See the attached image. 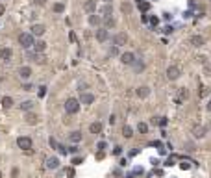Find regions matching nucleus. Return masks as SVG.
Listing matches in <instances>:
<instances>
[{
  "instance_id": "49",
  "label": "nucleus",
  "mask_w": 211,
  "mask_h": 178,
  "mask_svg": "<svg viewBox=\"0 0 211 178\" xmlns=\"http://www.w3.org/2000/svg\"><path fill=\"white\" fill-rule=\"evenodd\" d=\"M102 158H104V150H100V152L96 154V160H102Z\"/></svg>"
},
{
  "instance_id": "15",
  "label": "nucleus",
  "mask_w": 211,
  "mask_h": 178,
  "mask_svg": "<svg viewBox=\"0 0 211 178\" xmlns=\"http://www.w3.org/2000/svg\"><path fill=\"white\" fill-rule=\"evenodd\" d=\"M89 132L91 134H100L102 132V122H98V121H95V122H91V124H89Z\"/></svg>"
},
{
  "instance_id": "40",
  "label": "nucleus",
  "mask_w": 211,
  "mask_h": 178,
  "mask_svg": "<svg viewBox=\"0 0 211 178\" xmlns=\"http://www.w3.org/2000/svg\"><path fill=\"white\" fill-rule=\"evenodd\" d=\"M33 4H35V6H45L46 0H33Z\"/></svg>"
},
{
  "instance_id": "36",
  "label": "nucleus",
  "mask_w": 211,
  "mask_h": 178,
  "mask_svg": "<svg viewBox=\"0 0 211 178\" xmlns=\"http://www.w3.org/2000/svg\"><path fill=\"white\" fill-rule=\"evenodd\" d=\"M119 54V46H113V48H109V56H117Z\"/></svg>"
},
{
  "instance_id": "37",
  "label": "nucleus",
  "mask_w": 211,
  "mask_h": 178,
  "mask_svg": "<svg viewBox=\"0 0 211 178\" xmlns=\"http://www.w3.org/2000/svg\"><path fill=\"white\" fill-rule=\"evenodd\" d=\"M45 95H46V87L41 85V87H39V97H45Z\"/></svg>"
},
{
  "instance_id": "44",
  "label": "nucleus",
  "mask_w": 211,
  "mask_h": 178,
  "mask_svg": "<svg viewBox=\"0 0 211 178\" xmlns=\"http://www.w3.org/2000/svg\"><path fill=\"white\" fill-rule=\"evenodd\" d=\"M69 152H72V154H76V152H78V147H76V145H74V147H69Z\"/></svg>"
},
{
  "instance_id": "22",
  "label": "nucleus",
  "mask_w": 211,
  "mask_h": 178,
  "mask_svg": "<svg viewBox=\"0 0 211 178\" xmlns=\"http://www.w3.org/2000/svg\"><path fill=\"white\" fill-rule=\"evenodd\" d=\"M100 22H102V17L100 15H95V13H91V15H89V24L91 26H98Z\"/></svg>"
},
{
  "instance_id": "57",
  "label": "nucleus",
  "mask_w": 211,
  "mask_h": 178,
  "mask_svg": "<svg viewBox=\"0 0 211 178\" xmlns=\"http://www.w3.org/2000/svg\"><path fill=\"white\" fill-rule=\"evenodd\" d=\"M0 178H2V171H0Z\"/></svg>"
},
{
  "instance_id": "11",
  "label": "nucleus",
  "mask_w": 211,
  "mask_h": 178,
  "mask_svg": "<svg viewBox=\"0 0 211 178\" xmlns=\"http://www.w3.org/2000/svg\"><path fill=\"white\" fill-rule=\"evenodd\" d=\"M19 76L20 78H22V80H28V78H30L32 76V69H30V67H28V65H22V67H19Z\"/></svg>"
},
{
  "instance_id": "43",
  "label": "nucleus",
  "mask_w": 211,
  "mask_h": 178,
  "mask_svg": "<svg viewBox=\"0 0 211 178\" xmlns=\"http://www.w3.org/2000/svg\"><path fill=\"white\" fill-rule=\"evenodd\" d=\"M82 161H83V158H74V160H72V163H74V165H80Z\"/></svg>"
},
{
  "instance_id": "32",
  "label": "nucleus",
  "mask_w": 211,
  "mask_h": 178,
  "mask_svg": "<svg viewBox=\"0 0 211 178\" xmlns=\"http://www.w3.org/2000/svg\"><path fill=\"white\" fill-rule=\"evenodd\" d=\"M56 13H63V11H65V6H63L61 2H58V4H54V8H52Z\"/></svg>"
},
{
  "instance_id": "53",
  "label": "nucleus",
  "mask_w": 211,
  "mask_h": 178,
  "mask_svg": "<svg viewBox=\"0 0 211 178\" xmlns=\"http://www.w3.org/2000/svg\"><path fill=\"white\" fill-rule=\"evenodd\" d=\"M4 11H6V8H4V4H0V15H4Z\"/></svg>"
},
{
  "instance_id": "12",
  "label": "nucleus",
  "mask_w": 211,
  "mask_h": 178,
  "mask_svg": "<svg viewBox=\"0 0 211 178\" xmlns=\"http://www.w3.org/2000/svg\"><path fill=\"white\" fill-rule=\"evenodd\" d=\"M121 61L124 65H132L135 61V56H133V52H124V54H121Z\"/></svg>"
},
{
  "instance_id": "20",
  "label": "nucleus",
  "mask_w": 211,
  "mask_h": 178,
  "mask_svg": "<svg viewBox=\"0 0 211 178\" xmlns=\"http://www.w3.org/2000/svg\"><path fill=\"white\" fill-rule=\"evenodd\" d=\"M206 132H207V128H204V126H194L193 128V135H194V137H204Z\"/></svg>"
},
{
  "instance_id": "39",
  "label": "nucleus",
  "mask_w": 211,
  "mask_h": 178,
  "mask_svg": "<svg viewBox=\"0 0 211 178\" xmlns=\"http://www.w3.org/2000/svg\"><path fill=\"white\" fill-rule=\"evenodd\" d=\"M180 167H181V169H184V171H187V169H191V165H189V163H187V161H184V163H180Z\"/></svg>"
},
{
  "instance_id": "13",
  "label": "nucleus",
  "mask_w": 211,
  "mask_h": 178,
  "mask_svg": "<svg viewBox=\"0 0 211 178\" xmlns=\"http://www.w3.org/2000/svg\"><path fill=\"white\" fill-rule=\"evenodd\" d=\"M45 32H46V28H45L43 24H33V26H32V32H30V33H32L33 37H35V35L39 37V35H43Z\"/></svg>"
},
{
  "instance_id": "8",
  "label": "nucleus",
  "mask_w": 211,
  "mask_h": 178,
  "mask_svg": "<svg viewBox=\"0 0 211 178\" xmlns=\"http://www.w3.org/2000/svg\"><path fill=\"white\" fill-rule=\"evenodd\" d=\"M111 15H113V6H111V4H104L102 8H100V17L102 19H108Z\"/></svg>"
},
{
  "instance_id": "41",
  "label": "nucleus",
  "mask_w": 211,
  "mask_h": 178,
  "mask_svg": "<svg viewBox=\"0 0 211 178\" xmlns=\"http://www.w3.org/2000/svg\"><path fill=\"white\" fill-rule=\"evenodd\" d=\"M122 152V147H115V150H113V154L115 156H119V154H121Z\"/></svg>"
},
{
  "instance_id": "18",
  "label": "nucleus",
  "mask_w": 211,
  "mask_h": 178,
  "mask_svg": "<svg viewBox=\"0 0 211 178\" xmlns=\"http://www.w3.org/2000/svg\"><path fill=\"white\" fill-rule=\"evenodd\" d=\"M28 58H30L32 61H35V63H45V58L41 56V54H37V52H28Z\"/></svg>"
},
{
  "instance_id": "33",
  "label": "nucleus",
  "mask_w": 211,
  "mask_h": 178,
  "mask_svg": "<svg viewBox=\"0 0 211 178\" xmlns=\"http://www.w3.org/2000/svg\"><path fill=\"white\" fill-rule=\"evenodd\" d=\"M187 97H189V91H187L185 87H181L180 89V98H187Z\"/></svg>"
},
{
  "instance_id": "35",
  "label": "nucleus",
  "mask_w": 211,
  "mask_h": 178,
  "mask_svg": "<svg viewBox=\"0 0 211 178\" xmlns=\"http://www.w3.org/2000/svg\"><path fill=\"white\" fill-rule=\"evenodd\" d=\"M48 143H50L52 148H58V141H56V137H50V139H48Z\"/></svg>"
},
{
  "instance_id": "55",
  "label": "nucleus",
  "mask_w": 211,
  "mask_h": 178,
  "mask_svg": "<svg viewBox=\"0 0 211 178\" xmlns=\"http://www.w3.org/2000/svg\"><path fill=\"white\" fill-rule=\"evenodd\" d=\"M126 178H135V176H133V174H128V176H126Z\"/></svg>"
},
{
  "instance_id": "50",
  "label": "nucleus",
  "mask_w": 211,
  "mask_h": 178,
  "mask_svg": "<svg viewBox=\"0 0 211 178\" xmlns=\"http://www.w3.org/2000/svg\"><path fill=\"white\" fill-rule=\"evenodd\" d=\"M165 165H174V160H172V158H168V160L165 161Z\"/></svg>"
},
{
  "instance_id": "4",
  "label": "nucleus",
  "mask_w": 211,
  "mask_h": 178,
  "mask_svg": "<svg viewBox=\"0 0 211 178\" xmlns=\"http://www.w3.org/2000/svg\"><path fill=\"white\" fill-rule=\"evenodd\" d=\"M126 43H128V35H126L124 32H119L117 35L113 37V45H115V46H119V48H121V46H124Z\"/></svg>"
},
{
  "instance_id": "46",
  "label": "nucleus",
  "mask_w": 211,
  "mask_h": 178,
  "mask_svg": "<svg viewBox=\"0 0 211 178\" xmlns=\"http://www.w3.org/2000/svg\"><path fill=\"white\" fill-rule=\"evenodd\" d=\"M115 122H117V117H115V115H111V117H109V124H115Z\"/></svg>"
},
{
  "instance_id": "1",
  "label": "nucleus",
  "mask_w": 211,
  "mask_h": 178,
  "mask_svg": "<svg viewBox=\"0 0 211 178\" xmlns=\"http://www.w3.org/2000/svg\"><path fill=\"white\" fill-rule=\"evenodd\" d=\"M33 43H35V39H33V35L32 33H20L19 35V45L22 46V48H32L33 46Z\"/></svg>"
},
{
  "instance_id": "2",
  "label": "nucleus",
  "mask_w": 211,
  "mask_h": 178,
  "mask_svg": "<svg viewBox=\"0 0 211 178\" xmlns=\"http://www.w3.org/2000/svg\"><path fill=\"white\" fill-rule=\"evenodd\" d=\"M78 109H80V100H78V98H67V102H65V111H67L69 115L78 113Z\"/></svg>"
},
{
  "instance_id": "30",
  "label": "nucleus",
  "mask_w": 211,
  "mask_h": 178,
  "mask_svg": "<svg viewBox=\"0 0 211 178\" xmlns=\"http://www.w3.org/2000/svg\"><path fill=\"white\" fill-rule=\"evenodd\" d=\"M148 9H150V4H148V2H145V0H143V2H139V11L146 13Z\"/></svg>"
},
{
  "instance_id": "54",
  "label": "nucleus",
  "mask_w": 211,
  "mask_h": 178,
  "mask_svg": "<svg viewBox=\"0 0 211 178\" xmlns=\"http://www.w3.org/2000/svg\"><path fill=\"white\" fill-rule=\"evenodd\" d=\"M206 109H207V111H211V100L207 102V106H206Z\"/></svg>"
},
{
  "instance_id": "31",
  "label": "nucleus",
  "mask_w": 211,
  "mask_h": 178,
  "mask_svg": "<svg viewBox=\"0 0 211 178\" xmlns=\"http://www.w3.org/2000/svg\"><path fill=\"white\" fill-rule=\"evenodd\" d=\"M137 130H139L141 134H146V132H148V124H146V122H139V124H137Z\"/></svg>"
},
{
  "instance_id": "42",
  "label": "nucleus",
  "mask_w": 211,
  "mask_h": 178,
  "mask_svg": "<svg viewBox=\"0 0 211 178\" xmlns=\"http://www.w3.org/2000/svg\"><path fill=\"white\" fill-rule=\"evenodd\" d=\"M22 89H24V91H32L33 87H32V84H24V85H22Z\"/></svg>"
},
{
  "instance_id": "34",
  "label": "nucleus",
  "mask_w": 211,
  "mask_h": 178,
  "mask_svg": "<svg viewBox=\"0 0 211 178\" xmlns=\"http://www.w3.org/2000/svg\"><path fill=\"white\" fill-rule=\"evenodd\" d=\"M148 20H150V24H152V26H158V24H159V19H158V17H150Z\"/></svg>"
},
{
  "instance_id": "7",
  "label": "nucleus",
  "mask_w": 211,
  "mask_h": 178,
  "mask_svg": "<svg viewBox=\"0 0 211 178\" xmlns=\"http://www.w3.org/2000/svg\"><path fill=\"white\" fill-rule=\"evenodd\" d=\"M11 58H13V50L11 48H0V61H4V63H8V61H11Z\"/></svg>"
},
{
  "instance_id": "9",
  "label": "nucleus",
  "mask_w": 211,
  "mask_h": 178,
  "mask_svg": "<svg viewBox=\"0 0 211 178\" xmlns=\"http://www.w3.org/2000/svg\"><path fill=\"white\" fill-rule=\"evenodd\" d=\"M135 95H137L139 98H146V97L150 95V87H148V85H139V87L135 89Z\"/></svg>"
},
{
  "instance_id": "25",
  "label": "nucleus",
  "mask_w": 211,
  "mask_h": 178,
  "mask_svg": "<svg viewBox=\"0 0 211 178\" xmlns=\"http://www.w3.org/2000/svg\"><path fill=\"white\" fill-rule=\"evenodd\" d=\"M37 115H35V113H32V111H28L26 113V122H28V124H35V122H37Z\"/></svg>"
},
{
  "instance_id": "19",
  "label": "nucleus",
  "mask_w": 211,
  "mask_h": 178,
  "mask_svg": "<svg viewBox=\"0 0 211 178\" xmlns=\"http://www.w3.org/2000/svg\"><path fill=\"white\" fill-rule=\"evenodd\" d=\"M45 48H46V43H45V41H35V43H33V52L41 54V52H45Z\"/></svg>"
},
{
  "instance_id": "23",
  "label": "nucleus",
  "mask_w": 211,
  "mask_h": 178,
  "mask_svg": "<svg viewBox=\"0 0 211 178\" xmlns=\"http://www.w3.org/2000/svg\"><path fill=\"white\" fill-rule=\"evenodd\" d=\"M122 135H124L126 139L133 137V128H132V126H128V124H124V126H122Z\"/></svg>"
},
{
  "instance_id": "58",
  "label": "nucleus",
  "mask_w": 211,
  "mask_h": 178,
  "mask_svg": "<svg viewBox=\"0 0 211 178\" xmlns=\"http://www.w3.org/2000/svg\"><path fill=\"white\" fill-rule=\"evenodd\" d=\"M137 2H143V0H137Z\"/></svg>"
},
{
  "instance_id": "38",
  "label": "nucleus",
  "mask_w": 211,
  "mask_h": 178,
  "mask_svg": "<svg viewBox=\"0 0 211 178\" xmlns=\"http://www.w3.org/2000/svg\"><path fill=\"white\" fill-rule=\"evenodd\" d=\"M198 95H200V97H206V95H207V89L200 87V89H198Z\"/></svg>"
},
{
  "instance_id": "3",
  "label": "nucleus",
  "mask_w": 211,
  "mask_h": 178,
  "mask_svg": "<svg viewBox=\"0 0 211 178\" xmlns=\"http://www.w3.org/2000/svg\"><path fill=\"white\" fill-rule=\"evenodd\" d=\"M180 74H181V69L178 65H168V69H167V78L168 80H178Z\"/></svg>"
},
{
  "instance_id": "17",
  "label": "nucleus",
  "mask_w": 211,
  "mask_h": 178,
  "mask_svg": "<svg viewBox=\"0 0 211 178\" xmlns=\"http://www.w3.org/2000/svg\"><path fill=\"white\" fill-rule=\"evenodd\" d=\"M69 139H70V143H80V141H82V132H80V130L70 132V134H69Z\"/></svg>"
},
{
  "instance_id": "47",
  "label": "nucleus",
  "mask_w": 211,
  "mask_h": 178,
  "mask_svg": "<svg viewBox=\"0 0 211 178\" xmlns=\"http://www.w3.org/2000/svg\"><path fill=\"white\" fill-rule=\"evenodd\" d=\"M104 148H106V143L100 141V143H98V150H104Z\"/></svg>"
},
{
  "instance_id": "14",
  "label": "nucleus",
  "mask_w": 211,
  "mask_h": 178,
  "mask_svg": "<svg viewBox=\"0 0 211 178\" xmlns=\"http://www.w3.org/2000/svg\"><path fill=\"white\" fill-rule=\"evenodd\" d=\"M58 167H59V160L56 158V156L46 158V169H58Z\"/></svg>"
},
{
  "instance_id": "45",
  "label": "nucleus",
  "mask_w": 211,
  "mask_h": 178,
  "mask_svg": "<svg viewBox=\"0 0 211 178\" xmlns=\"http://www.w3.org/2000/svg\"><path fill=\"white\" fill-rule=\"evenodd\" d=\"M158 122H159V124H161V126H165V124H167V117H161V119H159Z\"/></svg>"
},
{
  "instance_id": "16",
  "label": "nucleus",
  "mask_w": 211,
  "mask_h": 178,
  "mask_svg": "<svg viewBox=\"0 0 211 178\" xmlns=\"http://www.w3.org/2000/svg\"><path fill=\"white\" fill-rule=\"evenodd\" d=\"M83 9H85L89 15H91V13H95L96 11V2H95V0H87V2L83 4Z\"/></svg>"
},
{
  "instance_id": "51",
  "label": "nucleus",
  "mask_w": 211,
  "mask_h": 178,
  "mask_svg": "<svg viewBox=\"0 0 211 178\" xmlns=\"http://www.w3.org/2000/svg\"><path fill=\"white\" fill-rule=\"evenodd\" d=\"M172 30H174L172 26H167V28H165V33H172Z\"/></svg>"
},
{
  "instance_id": "27",
  "label": "nucleus",
  "mask_w": 211,
  "mask_h": 178,
  "mask_svg": "<svg viewBox=\"0 0 211 178\" xmlns=\"http://www.w3.org/2000/svg\"><path fill=\"white\" fill-rule=\"evenodd\" d=\"M104 20V24H106V28H113V26L117 24V20L113 17H108V19H102Z\"/></svg>"
},
{
  "instance_id": "52",
  "label": "nucleus",
  "mask_w": 211,
  "mask_h": 178,
  "mask_svg": "<svg viewBox=\"0 0 211 178\" xmlns=\"http://www.w3.org/2000/svg\"><path fill=\"white\" fill-rule=\"evenodd\" d=\"M163 17H165V20H171V19H172V15H171V13H165Z\"/></svg>"
},
{
  "instance_id": "28",
  "label": "nucleus",
  "mask_w": 211,
  "mask_h": 178,
  "mask_svg": "<svg viewBox=\"0 0 211 178\" xmlns=\"http://www.w3.org/2000/svg\"><path fill=\"white\" fill-rule=\"evenodd\" d=\"M32 108H33V102L32 100H24L22 104H20V109H24V111H30Z\"/></svg>"
},
{
  "instance_id": "48",
  "label": "nucleus",
  "mask_w": 211,
  "mask_h": 178,
  "mask_svg": "<svg viewBox=\"0 0 211 178\" xmlns=\"http://www.w3.org/2000/svg\"><path fill=\"white\" fill-rule=\"evenodd\" d=\"M141 20H143V22H148V15H145V13H143V15H141Z\"/></svg>"
},
{
  "instance_id": "5",
  "label": "nucleus",
  "mask_w": 211,
  "mask_h": 178,
  "mask_svg": "<svg viewBox=\"0 0 211 178\" xmlns=\"http://www.w3.org/2000/svg\"><path fill=\"white\" fill-rule=\"evenodd\" d=\"M95 37H96L98 43H106V41L109 39V32H108V28H98V30L95 32Z\"/></svg>"
},
{
  "instance_id": "10",
  "label": "nucleus",
  "mask_w": 211,
  "mask_h": 178,
  "mask_svg": "<svg viewBox=\"0 0 211 178\" xmlns=\"http://www.w3.org/2000/svg\"><path fill=\"white\" fill-rule=\"evenodd\" d=\"M95 102V95L93 93H82L80 95V104H93Z\"/></svg>"
},
{
  "instance_id": "21",
  "label": "nucleus",
  "mask_w": 211,
  "mask_h": 178,
  "mask_svg": "<svg viewBox=\"0 0 211 178\" xmlns=\"http://www.w3.org/2000/svg\"><path fill=\"white\" fill-rule=\"evenodd\" d=\"M189 41H191V45H193V46H204V43H206L202 35H193Z\"/></svg>"
},
{
  "instance_id": "26",
  "label": "nucleus",
  "mask_w": 211,
  "mask_h": 178,
  "mask_svg": "<svg viewBox=\"0 0 211 178\" xmlns=\"http://www.w3.org/2000/svg\"><path fill=\"white\" fill-rule=\"evenodd\" d=\"M132 9H133V6H132L130 2H122V4H121V11L126 13V15H128V13H132Z\"/></svg>"
},
{
  "instance_id": "29",
  "label": "nucleus",
  "mask_w": 211,
  "mask_h": 178,
  "mask_svg": "<svg viewBox=\"0 0 211 178\" xmlns=\"http://www.w3.org/2000/svg\"><path fill=\"white\" fill-rule=\"evenodd\" d=\"M2 106H4L6 109L11 108V106H13V98H11V97H4V98H2Z\"/></svg>"
},
{
  "instance_id": "56",
  "label": "nucleus",
  "mask_w": 211,
  "mask_h": 178,
  "mask_svg": "<svg viewBox=\"0 0 211 178\" xmlns=\"http://www.w3.org/2000/svg\"><path fill=\"white\" fill-rule=\"evenodd\" d=\"M104 2H106V4H109V2H111V0H104Z\"/></svg>"
},
{
  "instance_id": "6",
  "label": "nucleus",
  "mask_w": 211,
  "mask_h": 178,
  "mask_svg": "<svg viewBox=\"0 0 211 178\" xmlns=\"http://www.w3.org/2000/svg\"><path fill=\"white\" fill-rule=\"evenodd\" d=\"M17 145H19V148H22V150H30L32 148V139L26 137V135H20V137L17 139Z\"/></svg>"
},
{
  "instance_id": "24",
  "label": "nucleus",
  "mask_w": 211,
  "mask_h": 178,
  "mask_svg": "<svg viewBox=\"0 0 211 178\" xmlns=\"http://www.w3.org/2000/svg\"><path fill=\"white\" fill-rule=\"evenodd\" d=\"M133 71H135V72H141V71H145V61H141V59H135V61H133Z\"/></svg>"
}]
</instances>
